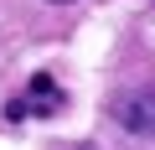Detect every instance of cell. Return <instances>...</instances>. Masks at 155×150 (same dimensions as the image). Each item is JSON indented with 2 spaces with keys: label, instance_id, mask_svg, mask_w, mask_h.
<instances>
[{
  "label": "cell",
  "instance_id": "cell-1",
  "mask_svg": "<svg viewBox=\"0 0 155 150\" xmlns=\"http://www.w3.org/2000/svg\"><path fill=\"white\" fill-rule=\"evenodd\" d=\"M109 114L129 135H155V93H124V98L109 104Z\"/></svg>",
  "mask_w": 155,
  "mask_h": 150
},
{
  "label": "cell",
  "instance_id": "cell-2",
  "mask_svg": "<svg viewBox=\"0 0 155 150\" xmlns=\"http://www.w3.org/2000/svg\"><path fill=\"white\" fill-rule=\"evenodd\" d=\"M52 5H72V0H52Z\"/></svg>",
  "mask_w": 155,
  "mask_h": 150
}]
</instances>
